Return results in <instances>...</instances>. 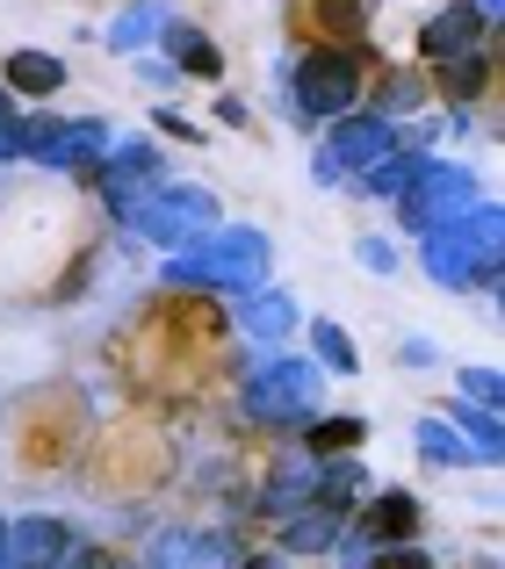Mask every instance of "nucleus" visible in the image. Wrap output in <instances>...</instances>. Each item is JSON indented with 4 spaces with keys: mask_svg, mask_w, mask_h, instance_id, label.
Returning a JSON list of instances; mask_svg holds the SVG:
<instances>
[{
    "mask_svg": "<svg viewBox=\"0 0 505 569\" xmlns=\"http://www.w3.org/2000/svg\"><path fill=\"white\" fill-rule=\"evenodd\" d=\"M426 274L440 289H498L505 274V217L498 202H477L469 217L426 231Z\"/></svg>",
    "mask_w": 505,
    "mask_h": 569,
    "instance_id": "nucleus-1",
    "label": "nucleus"
},
{
    "mask_svg": "<svg viewBox=\"0 0 505 569\" xmlns=\"http://www.w3.org/2000/svg\"><path fill=\"white\" fill-rule=\"evenodd\" d=\"M267 267H275V252H267L260 231H246V223H217V231L202 238V252L167 260V289H231V296H253V289H267Z\"/></svg>",
    "mask_w": 505,
    "mask_h": 569,
    "instance_id": "nucleus-2",
    "label": "nucleus"
},
{
    "mask_svg": "<svg viewBox=\"0 0 505 569\" xmlns=\"http://www.w3.org/2000/svg\"><path fill=\"white\" fill-rule=\"evenodd\" d=\"M116 223L138 238H152V246H188V238H210L217 223H225V209H217L210 188L196 181H159L145 194H130L123 209H116Z\"/></svg>",
    "mask_w": 505,
    "mask_h": 569,
    "instance_id": "nucleus-3",
    "label": "nucleus"
},
{
    "mask_svg": "<svg viewBox=\"0 0 505 569\" xmlns=\"http://www.w3.org/2000/svg\"><path fill=\"white\" fill-rule=\"evenodd\" d=\"M362 43H325V51H304L289 66V109L296 123H339V116L354 109V94H362Z\"/></svg>",
    "mask_w": 505,
    "mask_h": 569,
    "instance_id": "nucleus-4",
    "label": "nucleus"
},
{
    "mask_svg": "<svg viewBox=\"0 0 505 569\" xmlns=\"http://www.w3.org/2000/svg\"><path fill=\"white\" fill-rule=\"evenodd\" d=\"M246 418L253 426H310L325 418V376L310 361H275L246 382Z\"/></svg>",
    "mask_w": 505,
    "mask_h": 569,
    "instance_id": "nucleus-5",
    "label": "nucleus"
},
{
    "mask_svg": "<svg viewBox=\"0 0 505 569\" xmlns=\"http://www.w3.org/2000/svg\"><path fill=\"white\" fill-rule=\"evenodd\" d=\"M484 194H477V173H463V167H440V159H426L419 167V181H412L405 194H397V223L405 231H440V223H455V217H469Z\"/></svg>",
    "mask_w": 505,
    "mask_h": 569,
    "instance_id": "nucleus-6",
    "label": "nucleus"
},
{
    "mask_svg": "<svg viewBox=\"0 0 505 569\" xmlns=\"http://www.w3.org/2000/svg\"><path fill=\"white\" fill-rule=\"evenodd\" d=\"M109 123L101 116H72V123H29V159L51 173H95L109 159Z\"/></svg>",
    "mask_w": 505,
    "mask_h": 569,
    "instance_id": "nucleus-7",
    "label": "nucleus"
},
{
    "mask_svg": "<svg viewBox=\"0 0 505 569\" xmlns=\"http://www.w3.org/2000/svg\"><path fill=\"white\" fill-rule=\"evenodd\" d=\"M383 152H397V130L383 123V116H339L333 138H325V152H318V181L339 188L347 173H368Z\"/></svg>",
    "mask_w": 505,
    "mask_h": 569,
    "instance_id": "nucleus-8",
    "label": "nucleus"
},
{
    "mask_svg": "<svg viewBox=\"0 0 505 569\" xmlns=\"http://www.w3.org/2000/svg\"><path fill=\"white\" fill-rule=\"evenodd\" d=\"M66 556H72L66 519H14L0 533V569H66Z\"/></svg>",
    "mask_w": 505,
    "mask_h": 569,
    "instance_id": "nucleus-9",
    "label": "nucleus"
},
{
    "mask_svg": "<svg viewBox=\"0 0 505 569\" xmlns=\"http://www.w3.org/2000/svg\"><path fill=\"white\" fill-rule=\"evenodd\" d=\"M412 533H419V498L412 490H383L362 519H347L354 548H412Z\"/></svg>",
    "mask_w": 505,
    "mask_h": 569,
    "instance_id": "nucleus-10",
    "label": "nucleus"
},
{
    "mask_svg": "<svg viewBox=\"0 0 505 569\" xmlns=\"http://www.w3.org/2000/svg\"><path fill=\"white\" fill-rule=\"evenodd\" d=\"M167 181V167H159V152L145 138H130V144H109V173H101V188H109V209H123L130 194H145V188H159Z\"/></svg>",
    "mask_w": 505,
    "mask_h": 569,
    "instance_id": "nucleus-11",
    "label": "nucleus"
},
{
    "mask_svg": "<svg viewBox=\"0 0 505 569\" xmlns=\"http://www.w3.org/2000/svg\"><path fill=\"white\" fill-rule=\"evenodd\" d=\"M484 43V14L469 8V0H448V8L434 14V22L419 29V51L434 58V66H448V58H463V51H477Z\"/></svg>",
    "mask_w": 505,
    "mask_h": 569,
    "instance_id": "nucleus-12",
    "label": "nucleus"
},
{
    "mask_svg": "<svg viewBox=\"0 0 505 569\" xmlns=\"http://www.w3.org/2000/svg\"><path fill=\"white\" fill-rule=\"evenodd\" d=\"M347 519H354V512L304 505L296 519H281V556H325V548H339V541H347Z\"/></svg>",
    "mask_w": 505,
    "mask_h": 569,
    "instance_id": "nucleus-13",
    "label": "nucleus"
},
{
    "mask_svg": "<svg viewBox=\"0 0 505 569\" xmlns=\"http://www.w3.org/2000/svg\"><path fill=\"white\" fill-rule=\"evenodd\" d=\"M296 325H304V318H296L289 289H253V296H239V332L260 339V347H281Z\"/></svg>",
    "mask_w": 505,
    "mask_h": 569,
    "instance_id": "nucleus-14",
    "label": "nucleus"
},
{
    "mask_svg": "<svg viewBox=\"0 0 505 569\" xmlns=\"http://www.w3.org/2000/svg\"><path fill=\"white\" fill-rule=\"evenodd\" d=\"M304 505H318V461H281L275 476H267V490H260V512L275 519H296Z\"/></svg>",
    "mask_w": 505,
    "mask_h": 569,
    "instance_id": "nucleus-15",
    "label": "nucleus"
},
{
    "mask_svg": "<svg viewBox=\"0 0 505 569\" xmlns=\"http://www.w3.org/2000/svg\"><path fill=\"white\" fill-rule=\"evenodd\" d=\"M159 51L174 58V72H202V80H217V72H225V51H217L196 22H174V14L159 22Z\"/></svg>",
    "mask_w": 505,
    "mask_h": 569,
    "instance_id": "nucleus-16",
    "label": "nucleus"
},
{
    "mask_svg": "<svg viewBox=\"0 0 505 569\" xmlns=\"http://www.w3.org/2000/svg\"><path fill=\"white\" fill-rule=\"evenodd\" d=\"M492 72H498V58L477 43V51H463V58H448V66H434V87L455 101V109H463V101H477L484 87H492Z\"/></svg>",
    "mask_w": 505,
    "mask_h": 569,
    "instance_id": "nucleus-17",
    "label": "nucleus"
},
{
    "mask_svg": "<svg viewBox=\"0 0 505 569\" xmlns=\"http://www.w3.org/2000/svg\"><path fill=\"white\" fill-rule=\"evenodd\" d=\"M58 87H66V66H58L51 51H8V94H37V101H51Z\"/></svg>",
    "mask_w": 505,
    "mask_h": 569,
    "instance_id": "nucleus-18",
    "label": "nucleus"
},
{
    "mask_svg": "<svg viewBox=\"0 0 505 569\" xmlns=\"http://www.w3.org/2000/svg\"><path fill=\"white\" fill-rule=\"evenodd\" d=\"M412 447H419L426 469H463V461H477V455H469V440L448 426V418H426V426L412 432Z\"/></svg>",
    "mask_w": 505,
    "mask_h": 569,
    "instance_id": "nucleus-19",
    "label": "nucleus"
},
{
    "mask_svg": "<svg viewBox=\"0 0 505 569\" xmlns=\"http://www.w3.org/2000/svg\"><path fill=\"white\" fill-rule=\"evenodd\" d=\"M426 109V80H419V72H383V87H376V116H383V123H405V116H419Z\"/></svg>",
    "mask_w": 505,
    "mask_h": 569,
    "instance_id": "nucleus-20",
    "label": "nucleus"
},
{
    "mask_svg": "<svg viewBox=\"0 0 505 569\" xmlns=\"http://www.w3.org/2000/svg\"><path fill=\"white\" fill-rule=\"evenodd\" d=\"M159 22H167V8H159V0H130V8L109 22V43H116V51H138V43L159 37Z\"/></svg>",
    "mask_w": 505,
    "mask_h": 569,
    "instance_id": "nucleus-21",
    "label": "nucleus"
},
{
    "mask_svg": "<svg viewBox=\"0 0 505 569\" xmlns=\"http://www.w3.org/2000/svg\"><path fill=\"white\" fill-rule=\"evenodd\" d=\"M362 490H368V469H362V461H318V505L347 512Z\"/></svg>",
    "mask_w": 505,
    "mask_h": 569,
    "instance_id": "nucleus-22",
    "label": "nucleus"
},
{
    "mask_svg": "<svg viewBox=\"0 0 505 569\" xmlns=\"http://www.w3.org/2000/svg\"><path fill=\"white\" fill-rule=\"evenodd\" d=\"M419 167H426L419 152H383L376 167L362 173V188H368V194H390V202H397V194H405L412 181H419Z\"/></svg>",
    "mask_w": 505,
    "mask_h": 569,
    "instance_id": "nucleus-23",
    "label": "nucleus"
},
{
    "mask_svg": "<svg viewBox=\"0 0 505 569\" xmlns=\"http://www.w3.org/2000/svg\"><path fill=\"white\" fill-rule=\"evenodd\" d=\"M455 432L477 447V461H498L505 455V432H498V411H477V403H455Z\"/></svg>",
    "mask_w": 505,
    "mask_h": 569,
    "instance_id": "nucleus-24",
    "label": "nucleus"
},
{
    "mask_svg": "<svg viewBox=\"0 0 505 569\" xmlns=\"http://www.w3.org/2000/svg\"><path fill=\"white\" fill-rule=\"evenodd\" d=\"M310 455L318 461H333V455H347V447H362V418H310Z\"/></svg>",
    "mask_w": 505,
    "mask_h": 569,
    "instance_id": "nucleus-25",
    "label": "nucleus"
},
{
    "mask_svg": "<svg viewBox=\"0 0 505 569\" xmlns=\"http://www.w3.org/2000/svg\"><path fill=\"white\" fill-rule=\"evenodd\" d=\"M318 22L333 29V37H339V51H347V43L368 29V0H318Z\"/></svg>",
    "mask_w": 505,
    "mask_h": 569,
    "instance_id": "nucleus-26",
    "label": "nucleus"
},
{
    "mask_svg": "<svg viewBox=\"0 0 505 569\" xmlns=\"http://www.w3.org/2000/svg\"><path fill=\"white\" fill-rule=\"evenodd\" d=\"M310 339H318V353H325V368H339V376H354V368H362V353H354V339L339 332L333 318H318L310 325Z\"/></svg>",
    "mask_w": 505,
    "mask_h": 569,
    "instance_id": "nucleus-27",
    "label": "nucleus"
},
{
    "mask_svg": "<svg viewBox=\"0 0 505 569\" xmlns=\"http://www.w3.org/2000/svg\"><path fill=\"white\" fill-rule=\"evenodd\" d=\"M455 389H463L477 411H498V397H505V382L492 376V368H463V376H455Z\"/></svg>",
    "mask_w": 505,
    "mask_h": 569,
    "instance_id": "nucleus-28",
    "label": "nucleus"
},
{
    "mask_svg": "<svg viewBox=\"0 0 505 569\" xmlns=\"http://www.w3.org/2000/svg\"><path fill=\"white\" fill-rule=\"evenodd\" d=\"M145 562H152V569H188V533H152Z\"/></svg>",
    "mask_w": 505,
    "mask_h": 569,
    "instance_id": "nucleus-29",
    "label": "nucleus"
},
{
    "mask_svg": "<svg viewBox=\"0 0 505 569\" xmlns=\"http://www.w3.org/2000/svg\"><path fill=\"white\" fill-rule=\"evenodd\" d=\"M354 260H362L368 274H397V246H390V238H362V246H354Z\"/></svg>",
    "mask_w": 505,
    "mask_h": 569,
    "instance_id": "nucleus-30",
    "label": "nucleus"
},
{
    "mask_svg": "<svg viewBox=\"0 0 505 569\" xmlns=\"http://www.w3.org/2000/svg\"><path fill=\"white\" fill-rule=\"evenodd\" d=\"M368 569H434L419 556V548H376V556H368Z\"/></svg>",
    "mask_w": 505,
    "mask_h": 569,
    "instance_id": "nucleus-31",
    "label": "nucleus"
},
{
    "mask_svg": "<svg viewBox=\"0 0 505 569\" xmlns=\"http://www.w3.org/2000/svg\"><path fill=\"white\" fill-rule=\"evenodd\" d=\"M159 130H167V138H181V144H202V130L188 123V116H174V109H159Z\"/></svg>",
    "mask_w": 505,
    "mask_h": 569,
    "instance_id": "nucleus-32",
    "label": "nucleus"
},
{
    "mask_svg": "<svg viewBox=\"0 0 505 569\" xmlns=\"http://www.w3.org/2000/svg\"><path fill=\"white\" fill-rule=\"evenodd\" d=\"M440 353H434V339H405V368H434Z\"/></svg>",
    "mask_w": 505,
    "mask_h": 569,
    "instance_id": "nucleus-33",
    "label": "nucleus"
},
{
    "mask_svg": "<svg viewBox=\"0 0 505 569\" xmlns=\"http://www.w3.org/2000/svg\"><path fill=\"white\" fill-rule=\"evenodd\" d=\"M217 116H225V123H231V130H246V123H253V116H246V101H231V94H225V101H217Z\"/></svg>",
    "mask_w": 505,
    "mask_h": 569,
    "instance_id": "nucleus-34",
    "label": "nucleus"
},
{
    "mask_svg": "<svg viewBox=\"0 0 505 569\" xmlns=\"http://www.w3.org/2000/svg\"><path fill=\"white\" fill-rule=\"evenodd\" d=\"M66 569H116L109 556H95V548H80V556H66Z\"/></svg>",
    "mask_w": 505,
    "mask_h": 569,
    "instance_id": "nucleus-35",
    "label": "nucleus"
},
{
    "mask_svg": "<svg viewBox=\"0 0 505 569\" xmlns=\"http://www.w3.org/2000/svg\"><path fill=\"white\" fill-rule=\"evenodd\" d=\"M14 123H22V116H14V94L0 87V130H14Z\"/></svg>",
    "mask_w": 505,
    "mask_h": 569,
    "instance_id": "nucleus-36",
    "label": "nucleus"
},
{
    "mask_svg": "<svg viewBox=\"0 0 505 569\" xmlns=\"http://www.w3.org/2000/svg\"><path fill=\"white\" fill-rule=\"evenodd\" d=\"M469 8H477L484 22H498V14H505V0H469Z\"/></svg>",
    "mask_w": 505,
    "mask_h": 569,
    "instance_id": "nucleus-37",
    "label": "nucleus"
},
{
    "mask_svg": "<svg viewBox=\"0 0 505 569\" xmlns=\"http://www.w3.org/2000/svg\"><path fill=\"white\" fill-rule=\"evenodd\" d=\"M239 569H281V562H275V556H253V562H239Z\"/></svg>",
    "mask_w": 505,
    "mask_h": 569,
    "instance_id": "nucleus-38",
    "label": "nucleus"
},
{
    "mask_svg": "<svg viewBox=\"0 0 505 569\" xmlns=\"http://www.w3.org/2000/svg\"><path fill=\"white\" fill-rule=\"evenodd\" d=\"M0 533H8V527H0Z\"/></svg>",
    "mask_w": 505,
    "mask_h": 569,
    "instance_id": "nucleus-39",
    "label": "nucleus"
}]
</instances>
